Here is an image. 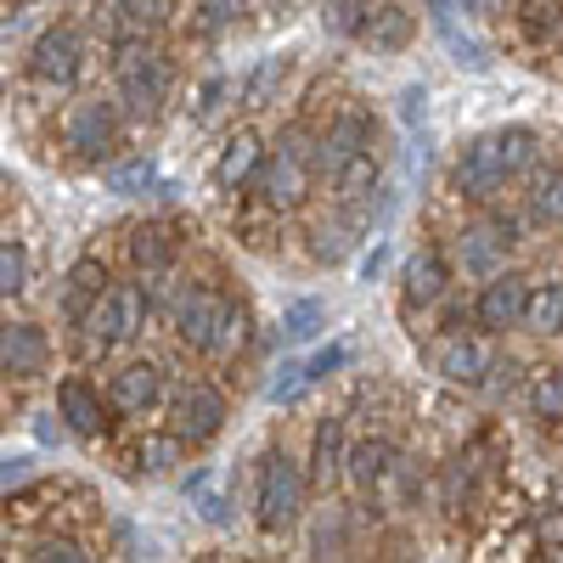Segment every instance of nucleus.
<instances>
[{"label": "nucleus", "mask_w": 563, "mask_h": 563, "mask_svg": "<svg viewBox=\"0 0 563 563\" xmlns=\"http://www.w3.org/2000/svg\"><path fill=\"white\" fill-rule=\"evenodd\" d=\"M85 68V34L74 23H52L40 29L34 45H29V79L45 85V90H68Z\"/></svg>", "instance_id": "9"}, {"label": "nucleus", "mask_w": 563, "mask_h": 563, "mask_svg": "<svg viewBox=\"0 0 563 563\" xmlns=\"http://www.w3.org/2000/svg\"><path fill=\"white\" fill-rule=\"evenodd\" d=\"M525 327L541 339H563V282H530Z\"/></svg>", "instance_id": "27"}, {"label": "nucleus", "mask_w": 563, "mask_h": 563, "mask_svg": "<svg viewBox=\"0 0 563 563\" xmlns=\"http://www.w3.org/2000/svg\"><path fill=\"white\" fill-rule=\"evenodd\" d=\"M305 366H310V378H316V384H327L333 372H344V366H350V350H344V344H327V350L305 355Z\"/></svg>", "instance_id": "42"}, {"label": "nucleus", "mask_w": 563, "mask_h": 563, "mask_svg": "<svg viewBox=\"0 0 563 563\" xmlns=\"http://www.w3.org/2000/svg\"><path fill=\"white\" fill-rule=\"evenodd\" d=\"M305 467L288 456V451H265L260 456V474H254V519L265 536H282V530H294L299 525V512H305Z\"/></svg>", "instance_id": "5"}, {"label": "nucleus", "mask_w": 563, "mask_h": 563, "mask_svg": "<svg viewBox=\"0 0 563 563\" xmlns=\"http://www.w3.org/2000/svg\"><path fill=\"white\" fill-rule=\"evenodd\" d=\"M52 372V333L29 316L0 321V378L7 384H34Z\"/></svg>", "instance_id": "10"}, {"label": "nucleus", "mask_w": 563, "mask_h": 563, "mask_svg": "<svg viewBox=\"0 0 563 563\" xmlns=\"http://www.w3.org/2000/svg\"><path fill=\"white\" fill-rule=\"evenodd\" d=\"M530 214H536L541 225H563V169H552V175H541V180H536V192H530Z\"/></svg>", "instance_id": "33"}, {"label": "nucleus", "mask_w": 563, "mask_h": 563, "mask_svg": "<svg viewBox=\"0 0 563 563\" xmlns=\"http://www.w3.org/2000/svg\"><path fill=\"white\" fill-rule=\"evenodd\" d=\"M198 12H203V29H225L243 12V0H198Z\"/></svg>", "instance_id": "47"}, {"label": "nucleus", "mask_w": 563, "mask_h": 563, "mask_svg": "<svg viewBox=\"0 0 563 563\" xmlns=\"http://www.w3.org/2000/svg\"><path fill=\"white\" fill-rule=\"evenodd\" d=\"M29 282H34V254L23 238H0V299H18L29 294Z\"/></svg>", "instance_id": "29"}, {"label": "nucleus", "mask_w": 563, "mask_h": 563, "mask_svg": "<svg viewBox=\"0 0 563 563\" xmlns=\"http://www.w3.org/2000/svg\"><path fill=\"white\" fill-rule=\"evenodd\" d=\"M525 23H530L536 40H547L558 29V0H525Z\"/></svg>", "instance_id": "43"}, {"label": "nucleus", "mask_w": 563, "mask_h": 563, "mask_svg": "<svg viewBox=\"0 0 563 563\" xmlns=\"http://www.w3.org/2000/svg\"><path fill=\"white\" fill-rule=\"evenodd\" d=\"M29 563H90V552L79 541H68V536H52V541H40L29 552Z\"/></svg>", "instance_id": "41"}, {"label": "nucleus", "mask_w": 563, "mask_h": 563, "mask_svg": "<svg viewBox=\"0 0 563 563\" xmlns=\"http://www.w3.org/2000/svg\"><path fill=\"white\" fill-rule=\"evenodd\" d=\"M429 7H434V18H445V12H451V0H429Z\"/></svg>", "instance_id": "50"}, {"label": "nucleus", "mask_w": 563, "mask_h": 563, "mask_svg": "<svg viewBox=\"0 0 563 563\" xmlns=\"http://www.w3.org/2000/svg\"><path fill=\"white\" fill-rule=\"evenodd\" d=\"M102 186H108V192L113 198H169L175 192V186L164 180V169L153 164V158H124V164H108L102 169Z\"/></svg>", "instance_id": "23"}, {"label": "nucleus", "mask_w": 563, "mask_h": 563, "mask_svg": "<svg viewBox=\"0 0 563 563\" xmlns=\"http://www.w3.org/2000/svg\"><path fill=\"white\" fill-rule=\"evenodd\" d=\"M108 282H113V276H108V265H102L97 254L74 260V265L63 271V282H57V316H63L68 327H79V321H85V310L108 294Z\"/></svg>", "instance_id": "17"}, {"label": "nucleus", "mask_w": 563, "mask_h": 563, "mask_svg": "<svg viewBox=\"0 0 563 563\" xmlns=\"http://www.w3.org/2000/svg\"><path fill=\"white\" fill-rule=\"evenodd\" d=\"M225 90H231V85H225L220 74H214V79H203V90H198V108H192V119H198V124H209V119L220 113V102H225Z\"/></svg>", "instance_id": "44"}, {"label": "nucleus", "mask_w": 563, "mask_h": 563, "mask_svg": "<svg viewBox=\"0 0 563 563\" xmlns=\"http://www.w3.org/2000/svg\"><path fill=\"white\" fill-rule=\"evenodd\" d=\"M310 186H316V135L294 124L276 147H265L260 175H254V192H260L265 209L288 214V209H299L310 198Z\"/></svg>", "instance_id": "4"}, {"label": "nucleus", "mask_w": 563, "mask_h": 563, "mask_svg": "<svg viewBox=\"0 0 563 563\" xmlns=\"http://www.w3.org/2000/svg\"><path fill=\"white\" fill-rule=\"evenodd\" d=\"M260 158H265L260 130H238V135H225V147H220V158H214V169H209L214 192H243V186H254Z\"/></svg>", "instance_id": "20"}, {"label": "nucleus", "mask_w": 563, "mask_h": 563, "mask_svg": "<svg viewBox=\"0 0 563 563\" xmlns=\"http://www.w3.org/2000/svg\"><path fill=\"white\" fill-rule=\"evenodd\" d=\"M231 305H238V299H225L220 288H209V282H198V288H180V294L169 299L175 339H180L186 350H198V355H214V339H220Z\"/></svg>", "instance_id": "8"}, {"label": "nucleus", "mask_w": 563, "mask_h": 563, "mask_svg": "<svg viewBox=\"0 0 563 563\" xmlns=\"http://www.w3.org/2000/svg\"><path fill=\"white\" fill-rule=\"evenodd\" d=\"M440 40H445V52H451L462 68H485V45H479L474 34H462V29L451 23V12L440 18Z\"/></svg>", "instance_id": "37"}, {"label": "nucleus", "mask_w": 563, "mask_h": 563, "mask_svg": "<svg viewBox=\"0 0 563 563\" xmlns=\"http://www.w3.org/2000/svg\"><path fill=\"white\" fill-rule=\"evenodd\" d=\"M355 40L372 45V52H406V45L417 40V12L400 7V0H378V7L366 12V23H361Z\"/></svg>", "instance_id": "22"}, {"label": "nucleus", "mask_w": 563, "mask_h": 563, "mask_svg": "<svg viewBox=\"0 0 563 563\" xmlns=\"http://www.w3.org/2000/svg\"><path fill=\"white\" fill-rule=\"evenodd\" d=\"M169 400V372L158 361H124L113 378H108V411L119 417H153Z\"/></svg>", "instance_id": "13"}, {"label": "nucleus", "mask_w": 563, "mask_h": 563, "mask_svg": "<svg viewBox=\"0 0 563 563\" xmlns=\"http://www.w3.org/2000/svg\"><path fill=\"white\" fill-rule=\"evenodd\" d=\"M395 113H400V124H422V119H429V90H422V85H406Z\"/></svg>", "instance_id": "46"}, {"label": "nucleus", "mask_w": 563, "mask_h": 563, "mask_svg": "<svg viewBox=\"0 0 563 563\" xmlns=\"http://www.w3.org/2000/svg\"><path fill=\"white\" fill-rule=\"evenodd\" d=\"M175 456H180V440L169 434V440H147L135 451V462H141V474H169L175 467Z\"/></svg>", "instance_id": "40"}, {"label": "nucleus", "mask_w": 563, "mask_h": 563, "mask_svg": "<svg viewBox=\"0 0 563 563\" xmlns=\"http://www.w3.org/2000/svg\"><path fill=\"white\" fill-rule=\"evenodd\" d=\"M355 243H361V231H355V220H350L344 209L310 225V260H316V265H339V260H350Z\"/></svg>", "instance_id": "25"}, {"label": "nucleus", "mask_w": 563, "mask_h": 563, "mask_svg": "<svg viewBox=\"0 0 563 563\" xmlns=\"http://www.w3.org/2000/svg\"><path fill=\"white\" fill-rule=\"evenodd\" d=\"M288 74H294V63L288 57H265V63H254V74L243 79V108H271L276 97H282V85H288Z\"/></svg>", "instance_id": "28"}, {"label": "nucleus", "mask_w": 563, "mask_h": 563, "mask_svg": "<svg viewBox=\"0 0 563 563\" xmlns=\"http://www.w3.org/2000/svg\"><path fill=\"white\" fill-rule=\"evenodd\" d=\"M249 327H254V316H249V305H231V316H225V327H220V339H214V355H238L243 344H249Z\"/></svg>", "instance_id": "38"}, {"label": "nucleus", "mask_w": 563, "mask_h": 563, "mask_svg": "<svg viewBox=\"0 0 563 563\" xmlns=\"http://www.w3.org/2000/svg\"><path fill=\"white\" fill-rule=\"evenodd\" d=\"M378 490H389L395 501H411V496L422 490V474H417V456L395 451V462L384 467V479H378Z\"/></svg>", "instance_id": "34"}, {"label": "nucleus", "mask_w": 563, "mask_h": 563, "mask_svg": "<svg viewBox=\"0 0 563 563\" xmlns=\"http://www.w3.org/2000/svg\"><path fill=\"white\" fill-rule=\"evenodd\" d=\"M389 462H395V440H389V434H366V440H355V445L344 451V479H350L355 490H378V479H384Z\"/></svg>", "instance_id": "24"}, {"label": "nucleus", "mask_w": 563, "mask_h": 563, "mask_svg": "<svg viewBox=\"0 0 563 563\" xmlns=\"http://www.w3.org/2000/svg\"><path fill=\"white\" fill-rule=\"evenodd\" d=\"M225 417H231L225 411V395L214 384H203V378L180 384L175 400H169V422H175V440L180 445H209L225 429Z\"/></svg>", "instance_id": "12"}, {"label": "nucleus", "mask_w": 563, "mask_h": 563, "mask_svg": "<svg viewBox=\"0 0 563 563\" xmlns=\"http://www.w3.org/2000/svg\"><path fill=\"white\" fill-rule=\"evenodd\" d=\"M445 288H451V260H445L440 249H417V254L406 260V271H400L406 310H429V305H440Z\"/></svg>", "instance_id": "21"}, {"label": "nucleus", "mask_w": 563, "mask_h": 563, "mask_svg": "<svg viewBox=\"0 0 563 563\" xmlns=\"http://www.w3.org/2000/svg\"><path fill=\"white\" fill-rule=\"evenodd\" d=\"M372 147H378V119L350 102V108H339L333 119H327V130L316 135V175H333L339 164H350V158H361Z\"/></svg>", "instance_id": "11"}, {"label": "nucleus", "mask_w": 563, "mask_h": 563, "mask_svg": "<svg viewBox=\"0 0 563 563\" xmlns=\"http://www.w3.org/2000/svg\"><path fill=\"white\" fill-rule=\"evenodd\" d=\"M366 12H372V0H327L321 23H327V34L355 40V34H361V23H366Z\"/></svg>", "instance_id": "35"}, {"label": "nucleus", "mask_w": 563, "mask_h": 563, "mask_svg": "<svg viewBox=\"0 0 563 563\" xmlns=\"http://www.w3.org/2000/svg\"><path fill=\"white\" fill-rule=\"evenodd\" d=\"M186 490H192V501H198V512H203V525H225V519H231V512H225V496L214 490L209 474H192V479H186Z\"/></svg>", "instance_id": "39"}, {"label": "nucleus", "mask_w": 563, "mask_h": 563, "mask_svg": "<svg viewBox=\"0 0 563 563\" xmlns=\"http://www.w3.org/2000/svg\"><path fill=\"white\" fill-rule=\"evenodd\" d=\"M310 389H316V378H310L305 361H276L271 378H265V406H294V400H305Z\"/></svg>", "instance_id": "30"}, {"label": "nucleus", "mask_w": 563, "mask_h": 563, "mask_svg": "<svg viewBox=\"0 0 563 563\" xmlns=\"http://www.w3.org/2000/svg\"><path fill=\"white\" fill-rule=\"evenodd\" d=\"M52 411L74 440H102V429H108V395H102V384H90L85 372H68V378L57 384Z\"/></svg>", "instance_id": "15"}, {"label": "nucleus", "mask_w": 563, "mask_h": 563, "mask_svg": "<svg viewBox=\"0 0 563 563\" xmlns=\"http://www.w3.org/2000/svg\"><path fill=\"white\" fill-rule=\"evenodd\" d=\"M327 333V305L321 299H294L288 310H282V339L288 344H310Z\"/></svg>", "instance_id": "31"}, {"label": "nucleus", "mask_w": 563, "mask_h": 563, "mask_svg": "<svg viewBox=\"0 0 563 563\" xmlns=\"http://www.w3.org/2000/svg\"><path fill=\"white\" fill-rule=\"evenodd\" d=\"M525 305H530V276H519V271L485 276V282H479V299H474L479 333H507V327H525Z\"/></svg>", "instance_id": "14"}, {"label": "nucleus", "mask_w": 563, "mask_h": 563, "mask_svg": "<svg viewBox=\"0 0 563 563\" xmlns=\"http://www.w3.org/2000/svg\"><path fill=\"white\" fill-rule=\"evenodd\" d=\"M153 282L135 276V282H108V294L85 310L79 321V339L90 355H113V350H130L153 321Z\"/></svg>", "instance_id": "2"}, {"label": "nucleus", "mask_w": 563, "mask_h": 563, "mask_svg": "<svg viewBox=\"0 0 563 563\" xmlns=\"http://www.w3.org/2000/svg\"><path fill=\"white\" fill-rule=\"evenodd\" d=\"M451 7H462L467 18H479V23H490V18L507 12V0H451Z\"/></svg>", "instance_id": "48"}, {"label": "nucleus", "mask_w": 563, "mask_h": 563, "mask_svg": "<svg viewBox=\"0 0 563 563\" xmlns=\"http://www.w3.org/2000/svg\"><path fill=\"white\" fill-rule=\"evenodd\" d=\"M310 552H316V563H327V558H339V552H344V512H339V507H327L321 519H316V530H310Z\"/></svg>", "instance_id": "36"}, {"label": "nucleus", "mask_w": 563, "mask_h": 563, "mask_svg": "<svg viewBox=\"0 0 563 563\" xmlns=\"http://www.w3.org/2000/svg\"><path fill=\"white\" fill-rule=\"evenodd\" d=\"M519 243V225H512L507 214H485V220H467L456 238H451V265L462 271V276H474V282H485V276H496V271H507V249Z\"/></svg>", "instance_id": "7"}, {"label": "nucleus", "mask_w": 563, "mask_h": 563, "mask_svg": "<svg viewBox=\"0 0 563 563\" xmlns=\"http://www.w3.org/2000/svg\"><path fill=\"white\" fill-rule=\"evenodd\" d=\"M180 254V238H175V225L169 220H141L130 225V238H124V260L135 276H164Z\"/></svg>", "instance_id": "18"}, {"label": "nucleus", "mask_w": 563, "mask_h": 563, "mask_svg": "<svg viewBox=\"0 0 563 563\" xmlns=\"http://www.w3.org/2000/svg\"><path fill=\"white\" fill-rule=\"evenodd\" d=\"M344 451H350V440H344V417H321V422H316V440H310V467H316V479H321V485L344 474Z\"/></svg>", "instance_id": "26"}, {"label": "nucleus", "mask_w": 563, "mask_h": 563, "mask_svg": "<svg viewBox=\"0 0 563 563\" xmlns=\"http://www.w3.org/2000/svg\"><path fill=\"white\" fill-rule=\"evenodd\" d=\"M34 479V456L18 451V456H0V490H12V485H29Z\"/></svg>", "instance_id": "45"}, {"label": "nucleus", "mask_w": 563, "mask_h": 563, "mask_svg": "<svg viewBox=\"0 0 563 563\" xmlns=\"http://www.w3.org/2000/svg\"><path fill=\"white\" fill-rule=\"evenodd\" d=\"M169 90H175V63L153 40H130V45L113 52V102L130 119H158Z\"/></svg>", "instance_id": "3"}, {"label": "nucleus", "mask_w": 563, "mask_h": 563, "mask_svg": "<svg viewBox=\"0 0 563 563\" xmlns=\"http://www.w3.org/2000/svg\"><path fill=\"white\" fill-rule=\"evenodd\" d=\"M429 361H434V372L445 384H462V389L490 384V366H496V355H490V344L479 333H445V339H434Z\"/></svg>", "instance_id": "16"}, {"label": "nucleus", "mask_w": 563, "mask_h": 563, "mask_svg": "<svg viewBox=\"0 0 563 563\" xmlns=\"http://www.w3.org/2000/svg\"><path fill=\"white\" fill-rule=\"evenodd\" d=\"M530 411L541 422H563V366H541L536 378H530Z\"/></svg>", "instance_id": "32"}, {"label": "nucleus", "mask_w": 563, "mask_h": 563, "mask_svg": "<svg viewBox=\"0 0 563 563\" xmlns=\"http://www.w3.org/2000/svg\"><path fill=\"white\" fill-rule=\"evenodd\" d=\"M63 147L79 164H108L124 147V108L108 97H79L63 113Z\"/></svg>", "instance_id": "6"}, {"label": "nucleus", "mask_w": 563, "mask_h": 563, "mask_svg": "<svg viewBox=\"0 0 563 563\" xmlns=\"http://www.w3.org/2000/svg\"><path fill=\"white\" fill-rule=\"evenodd\" d=\"M169 12H175V0H102L97 18L108 23L119 45H130V40H153L169 23Z\"/></svg>", "instance_id": "19"}, {"label": "nucleus", "mask_w": 563, "mask_h": 563, "mask_svg": "<svg viewBox=\"0 0 563 563\" xmlns=\"http://www.w3.org/2000/svg\"><path fill=\"white\" fill-rule=\"evenodd\" d=\"M0 417H7V406H0Z\"/></svg>", "instance_id": "51"}, {"label": "nucleus", "mask_w": 563, "mask_h": 563, "mask_svg": "<svg viewBox=\"0 0 563 563\" xmlns=\"http://www.w3.org/2000/svg\"><path fill=\"white\" fill-rule=\"evenodd\" d=\"M384 265H389V249L378 243L372 254H361V282H378V276H384Z\"/></svg>", "instance_id": "49"}, {"label": "nucleus", "mask_w": 563, "mask_h": 563, "mask_svg": "<svg viewBox=\"0 0 563 563\" xmlns=\"http://www.w3.org/2000/svg\"><path fill=\"white\" fill-rule=\"evenodd\" d=\"M536 164V130L501 124L490 135H474L451 164V192L467 203H496L507 192V180H519Z\"/></svg>", "instance_id": "1"}]
</instances>
